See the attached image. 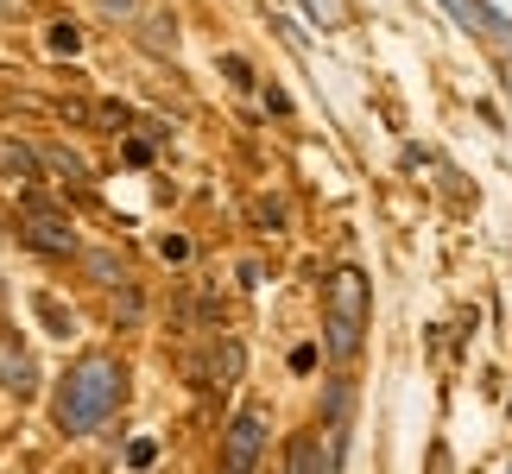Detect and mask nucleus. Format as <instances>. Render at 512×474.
<instances>
[{
	"label": "nucleus",
	"instance_id": "f257e3e1",
	"mask_svg": "<svg viewBox=\"0 0 512 474\" xmlns=\"http://www.w3.org/2000/svg\"><path fill=\"white\" fill-rule=\"evenodd\" d=\"M133 392V367L121 361L114 348H83L70 354V367L51 380V430L64 443H89L121 418Z\"/></svg>",
	"mask_w": 512,
	"mask_h": 474
},
{
	"label": "nucleus",
	"instance_id": "f03ea898",
	"mask_svg": "<svg viewBox=\"0 0 512 474\" xmlns=\"http://www.w3.org/2000/svg\"><path fill=\"white\" fill-rule=\"evenodd\" d=\"M367 323H373V279L361 266H336L323 279V354L336 367H354L367 348Z\"/></svg>",
	"mask_w": 512,
	"mask_h": 474
},
{
	"label": "nucleus",
	"instance_id": "7ed1b4c3",
	"mask_svg": "<svg viewBox=\"0 0 512 474\" xmlns=\"http://www.w3.org/2000/svg\"><path fill=\"white\" fill-rule=\"evenodd\" d=\"M13 234H19V247L38 253V260H76V253H83L76 215H70L64 203H51L38 184L19 190V203H13Z\"/></svg>",
	"mask_w": 512,
	"mask_h": 474
},
{
	"label": "nucleus",
	"instance_id": "20e7f679",
	"mask_svg": "<svg viewBox=\"0 0 512 474\" xmlns=\"http://www.w3.org/2000/svg\"><path fill=\"white\" fill-rule=\"evenodd\" d=\"M266 443H272L266 405H241V411L222 424V449H215V462H222L228 474H253V468L266 462Z\"/></svg>",
	"mask_w": 512,
	"mask_h": 474
},
{
	"label": "nucleus",
	"instance_id": "39448f33",
	"mask_svg": "<svg viewBox=\"0 0 512 474\" xmlns=\"http://www.w3.org/2000/svg\"><path fill=\"white\" fill-rule=\"evenodd\" d=\"M45 392V373H38V354L26 348V335L0 323V399L13 405H32Z\"/></svg>",
	"mask_w": 512,
	"mask_h": 474
},
{
	"label": "nucleus",
	"instance_id": "423d86ee",
	"mask_svg": "<svg viewBox=\"0 0 512 474\" xmlns=\"http://www.w3.org/2000/svg\"><path fill=\"white\" fill-rule=\"evenodd\" d=\"M443 7L456 13V26H468L475 38H487V45L512 51V19H506L500 7H487V0H443Z\"/></svg>",
	"mask_w": 512,
	"mask_h": 474
},
{
	"label": "nucleus",
	"instance_id": "0eeeda50",
	"mask_svg": "<svg viewBox=\"0 0 512 474\" xmlns=\"http://www.w3.org/2000/svg\"><path fill=\"white\" fill-rule=\"evenodd\" d=\"M0 177L7 184H45V146H32V140H19V133H0Z\"/></svg>",
	"mask_w": 512,
	"mask_h": 474
},
{
	"label": "nucleus",
	"instance_id": "6e6552de",
	"mask_svg": "<svg viewBox=\"0 0 512 474\" xmlns=\"http://www.w3.org/2000/svg\"><path fill=\"white\" fill-rule=\"evenodd\" d=\"M133 45H146L152 57H177V13L171 7H140V19H133Z\"/></svg>",
	"mask_w": 512,
	"mask_h": 474
},
{
	"label": "nucleus",
	"instance_id": "1a4fd4ad",
	"mask_svg": "<svg viewBox=\"0 0 512 474\" xmlns=\"http://www.w3.org/2000/svg\"><path fill=\"white\" fill-rule=\"evenodd\" d=\"M76 266H83V279H89L95 291H114V285L133 279L127 260H121V247H83V253H76Z\"/></svg>",
	"mask_w": 512,
	"mask_h": 474
},
{
	"label": "nucleus",
	"instance_id": "9d476101",
	"mask_svg": "<svg viewBox=\"0 0 512 474\" xmlns=\"http://www.w3.org/2000/svg\"><path fill=\"white\" fill-rule=\"evenodd\" d=\"M317 437H323V430H298V437H291V449H285V468H291V474H310V468H342V456H336V449H323Z\"/></svg>",
	"mask_w": 512,
	"mask_h": 474
},
{
	"label": "nucleus",
	"instance_id": "9b49d317",
	"mask_svg": "<svg viewBox=\"0 0 512 474\" xmlns=\"http://www.w3.org/2000/svg\"><path fill=\"white\" fill-rule=\"evenodd\" d=\"M45 177H57V184H89V165L70 146H45Z\"/></svg>",
	"mask_w": 512,
	"mask_h": 474
},
{
	"label": "nucleus",
	"instance_id": "f8f14e48",
	"mask_svg": "<svg viewBox=\"0 0 512 474\" xmlns=\"http://www.w3.org/2000/svg\"><path fill=\"white\" fill-rule=\"evenodd\" d=\"M241 367H247V348L241 342H215V361H209L215 380L209 386H234V380H241Z\"/></svg>",
	"mask_w": 512,
	"mask_h": 474
},
{
	"label": "nucleus",
	"instance_id": "ddd939ff",
	"mask_svg": "<svg viewBox=\"0 0 512 474\" xmlns=\"http://www.w3.org/2000/svg\"><path fill=\"white\" fill-rule=\"evenodd\" d=\"M45 45L57 57H76L83 51V26H76V19H45Z\"/></svg>",
	"mask_w": 512,
	"mask_h": 474
},
{
	"label": "nucleus",
	"instance_id": "4468645a",
	"mask_svg": "<svg viewBox=\"0 0 512 474\" xmlns=\"http://www.w3.org/2000/svg\"><path fill=\"white\" fill-rule=\"evenodd\" d=\"M32 310H38V316H45V323H51V335H64V342L76 335V310H64V304L51 298V291H38V298H32Z\"/></svg>",
	"mask_w": 512,
	"mask_h": 474
},
{
	"label": "nucleus",
	"instance_id": "2eb2a0df",
	"mask_svg": "<svg viewBox=\"0 0 512 474\" xmlns=\"http://www.w3.org/2000/svg\"><path fill=\"white\" fill-rule=\"evenodd\" d=\"M140 316H146V298H140V285H114V323H127V329H140Z\"/></svg>",
	"mask_w": 512,
	"mask_h": 474
},
{
	"label": "nucleus",
	"instance_id": "dca6fc26",
	"mask_svg": "<svg viewBox=\"0 0 512 474\" xmlns=\"http://www.w3.org/2000/svg\"><path fill=\"white\" fill-rule=\"evenodd\" d=\"M95 133H121V140H127V133H133V108L102 102V108H95Z\"/></svg>",
	"mask_w": 512,
	"mask_h": 474
},
{
	"label": "nucleus",
	"instance_id": "f3484780",
	"mask_svg": "<svg viewBox=\"0 0 512 474\" xmlns=\"http://www.w3.org/2000/svg\"><path fill=\"white\" fill-rule=\"evenodd\" d=\"M140 7H146V0H95V13L114 19V26H133V19H140Z\"/></svg>",
	"mask_w": 512,
	"mask_h": 474
},
{
	"label": "nucleus",
	"instance_id": "a211bd4d",
	"mask_svg": "<svg viewBox=\"0 0 512 474\" xmlns=\"http://www.w3.org/2000/svg\"><path fill=\"white\" fill-rule=\"evenodd\" d=\"M222 70H228V83H234V89H241V95H247L253 83H260V76H253V64H247V57H241V51H228V57H222Z\"/></svg>",
	"mask_w": 512,
	"mask_h": 474
},
{
	"label": "nucleus",
	"instance_id": "6ab92c4d",
	"mask_svg": "<svg viewBox=\"0 0 512 474\" xmlns=\"http://www.w3.org/2000/svg\"><path fill=\"white\" fill-rule=\"evenodd\" d=\"M253 215H260V222H266L272 234L285 228V203H279V196H272V203H253Z\"/></svg>",
	"mask_w": 512,
	"mask_h": 474
},
{
	"label": "nucleus",
	"instance_id": "aec40b11",
	"mask_svg": "<svg viewBox=\"0 0 512 474\" xmlns=\"http://www.w3.org/2000/svg\"><path fill=\"white\" fill-rule=\"evenodd\" d=\"M159 253H165V260H190V241H184V234H165Z\"/></svg>",
	"mask_w": 512,
	"mask_h": 474
},
{
	"label": "nucleus",
	"instance_id": "412c9836",
	"mask_svg": "<svg viewBox=\"0 0 512 474\" xmlns=\"http://www.w3.org/2000/svg\"><path fill=\"white\" fill-rule=\"evenodd\" d=\"M260 95H266V108H272V114H291V95H285V89H279V83H266V89H260Z\"/></svg>",
	"mask_w": 512,
	"mask_h": 474
},
{
	"label": "nucleus",
	"instance_id": "4be33fe9",
	"mask_svg": "<svg viewBox=\"0 0 512 474\" xmlns=\"http://www.w3.org/2000/svg\"><path fill=\"white\" fill-rule=\"evenodd\" d=\"M152 456H159V443H146V437H140V443H133V449H127V462H133V468H146Z\"/></svg>",
	"mask_w": 512,
	"mask_h": 474
},
{
	"label": "nucleus",
	"instance_id": "5701e85b",
	"mask_svg": "<svg viewBox=\"0 0 512 474\" xmlns=\"http://www.w3.org/2000/svg\"><path fill=\"white\" fill-rule=\"evenodd\" d=\"M26 13H32V0H0V19H13V26H19Z\"/></svg>",
	"mask_w": 512,
	"mask_h": 474
},
{
	"label": "nucleus",
	"instance_id": "b1692460",
	"mask_svg": "<svg viewBox=\"0 0 512 474\" xmlns=\"http://www.w3.org/2000/svg\"><path fill=\"white\" fill-rule=\"evenodd\" d=\"M127 165H152V146L146 140H127Z\"/></svg>",
	"mask_w": 512,
	"mask_h": 474
}]
</instances>
